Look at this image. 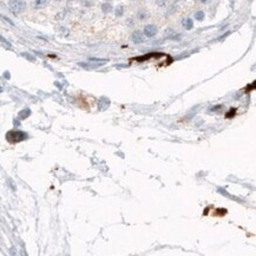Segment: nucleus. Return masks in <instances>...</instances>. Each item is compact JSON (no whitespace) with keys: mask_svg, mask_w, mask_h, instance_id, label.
<instances>
[{"mask_svg":"<svg viewBox=\"0 0 256 256\" xmlns=\"http://www.w3.org/2000/svg\"><path fill=\"white\" fill-rule=\"evenodd\" d=\"M27 138V134L24 131H19V130H12L8 131L6 135V140H8L10 143H19L23 142Z\"/></svg>","mask_w":256,"mask_h":256,"instance_id":"f257e3e1","label":"nucleus"},{"mask_svg":"<svg viewBox=\"0 0 256 256\" xmlns=\"http://www.w3.org/2000/svg\"><path fill=\"white\" fill-rule=\"evenodd\" d=\"M8 7L13 13H22L26 8V2L25 0H10Z\"/></svg>","mask_w":256,"mask_h":256,"instance_id":"f03ea898","label":"nucleus"},{"mask_svg":"<svg viewBox=\"0 0 256 256\" xmlns=\"http://www.w3.org/2000/svg\"><path fill=\"white\" fill-rule=\"evenodd\" d=\"M56 1H60V0H56Z\"/></svg>","mask_w":256,"mask_h":256,"instance_id":"f3484780","label":"nucleus"},{"mask_svg":"<svg viewBox=\"0 0 256 256\" xmlns=\"http://www.w3.org/2000/svg\"><path fill=\"white\" fill-rule=\"evenodd\" d=\"M109 104H110V102L106 98H102L100 102H99V109L100 110H105V108L109 106Z\"/></svg>","mask_w":256,"mask_h":256,"instance_id":"0eeeda50","label":"nucleus"},{"mask_svg":"<svg viewBox=\"0 0 256 256\" xmlns=\"http://www.w3.org/2000/svg\"><path fill=\"white\" fill-rule=\"evenodd\" d=\"M5 77H6V78H10V76H8V72H5Z\"/></svg>","mask_w":256,"mask_h":256,"instance_id":"dca6fc26","label":"nucleus"},{"mask_svg":"<svg viewBox=\"0 0 256 256\" xmlns=\"http://www.w3.org/2000/svg\"><path fill=\"white\" fill-rule=\"evenodd\" d=\"M182 25H183V27L186 30H191L194 27V20L191 18H184L182 20Z\"/></svg>","mask_w":256,"mask_h":256,"instance_id":"39448f33","label":"nucleus"},{"mask_svg":"<svg viewBox=\"0 0 256 256\" xmlns=\"http://www.w3.org/2000/svg\"><path fill=\"white\" fill-rule=\"evenodd\" d=\"M0 43H2V44H4V45H5L6 47H11V46H12V45H11V44H10V43H8L6 39H4L1 36H0Z\"/></svg>","mask_w":256,"mask_h":256,"instance_id":"ddd939ff","label":"nucleus"},{"mask_svg":"<svg viewBox=\"0 0 256 256\" xmlns=\"http://www.w3.org/2000/svg\"><path fill=\"white\" fill-rule=\"evenodd\" d=\"M157 5H158L160 7H165V5H166V0H157Z\"/></svg>","mask_w":256,"mask_h":256,"instance_id":"4468645a","label":"nucleus"},{"mask_svg":"<svg viewBox=\"0 0 256 256\" xmlns=\"http://www.w3.org/2000/svg\"><path fill=\"white\" fill-rule=\"evenodd\" d=\"M31 115V111H30V109H25L23 111H20V114H19V117L22 118V119H25V118H27V117Z\"/></svg>","mask_w":256,"mask_h":256,"instance_id":"6e6552de","label":"nucleus"},{"mask_svg":"<svg viewBox=\"0 0 256 256\" xmlns=\"http://www.w3.org/2000/svg\"><path fill=\"white\" fill-rule=\"evenodd\" d=\"M195 18L198 20V22H202L204 19V12L203 11H198L195 13Z\"/></svg>","mask_w":256,"mask_h":256,"instance_id":"9b49d317","label":"nucleus"},{"mask_svg":"<svg viewBox=\"0 0 256 256\" xmlns=\"http://www.w3.org/2000/svg\"><path fill=\"white\" fill-rule=\"evenodd\" d=\"M157 32H158V28H157L155 25H152V24L146 25V26L144 27V34H145L146 37H149V38L155 37V36L157 34Z\"/></svg>","mask_w":256,"mask_h":256,"instance_id":"7ed1b4c3","label":"nucleus"},{"mask_svg":"<svg viewBox=\"0 0 256 256\" xmlns=\"http://www.w3.org/2000/svg\"><path fill=\"white\" fill-rule=\"evenodd\" d=\"M47 2H48V0H36L34 6H36V8H43L46 6Z\"/></svg>","mask_w":256,"mask_h":256,"instance_id":"423d86ee","label":"nucleus"},{"mask_svg":"<svg viewBox=\"0 0 256 256\" xmlns=\"http://www.w3.org/2000/svg\"><path fill=\"white\" fill-rule=\"evenodd\" d=\"M123 13H124V7L123 6H118L116 10V16L117 17H122Z\"/></svg>","mask_w":256,"mask_h":256,"instance_id":"f8f14e48","label":"nucleus"},{"mask_svg":"<svg viewBox=\"0 0 256 256\" xmlns=\"http://www.w3.org/2000/svg\"><path fill=\"white\" fill-rule=\"evenodd\" d=\"M200 1H201L202 4H208V2H209L210 0H200Z\"/></svg>","mask_w":256,"mask_h":256,"instance_id":"2eb2a0df","label":"nucleus"},{"mask_svg":"<svg viewBox=\"0 0 256 256\" xmlns=\"http://www.w3.org/2000/svg\"><path fill=\"white\" fill-rule=\"evenodd\" d=\"M131 40H132V43L134 44H143L144 42H145V37H144V34L140 32V31H135L132 34H131Z\"/></svg>","mask_w":256,"mask_h":256,"instance_id":"20e7f679","label":"nucleus"},{"mask_svg":"<svg viewBox=\"0 0 256 256\" xmlns=\"http://www.w3.org/2000/svg\"><path fill=\"white\" fill-rule=\"evenodd\" d=\"M148 17H149V13H148V12H145V11H140V12H138V19H140V20H145V19H148Z\"/></svg>","mask_w":256,"mask_h":256,"instance_id":"9d476101","label":"nucleus"},{"mask_svg":"<svg viewBox=\"0 0 256 256\" xmlns=\"http://www.w3.org/2000/svg\"><path fill=\"white\" fill-rule=\"evenodd\" d=\"M102 10H103V12L104 13H109V12H111L112 11V6L110 5V4H104L103 6H102Z\"/></svg>","mask_w":256,"mask_h":256,"instance_id":"1a4fd4ad","label":"nucleus"}]
</instances>
